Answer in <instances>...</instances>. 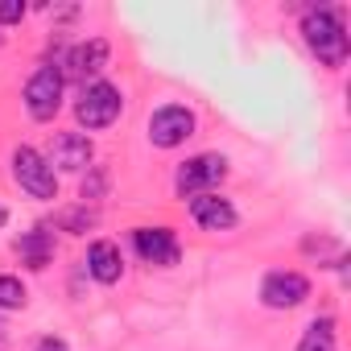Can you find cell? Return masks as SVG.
<instances>
[{
    "label": "cell",
    "mask_w": 351,
    "mask_h": 351,
    "mask_svg": "<svg viewBox=\"0 0 351 351\" xmlns=\"http://www.w3.org/2000/svg\"><path fill=\"white\" fill-rule=\"evenodd\" d=\"M25 302H29L25 281L13 277V273H0V310H21Z\"/></svg>",
    "instance_id": "obj_16"
},
{
    "label": "cell",
    "mask_w": 351,
    "mask_h": 351,
    "mask_svg": "<svg viewBox=\"0 0 351 351\" xmlns=\"http://www.w3.org/2000/svg\"><path fill=\"white\" fill-rule=\"evenodd\" d=\"M302 38H306V46H310V54H314L322 66H330V71H339V66L347 62V54H351V38H347L343 9H330V5L306 9V17H302Z\"/></svg>",
    "instance_id": "obj_1"
},
{
    "label": "cell",
    "mask_w": 351,
    "mask_h": 351,
    "mask_svg": "<svg viewBox=\"0 0 351 351\" xmlns=\"http://www.w3.org/2000/svg\"><path fill=\"white\" fill-rule=\"evenodd\" d=\"M5 223H9V207H5V203H0V228H5Z\"/></svg>",
    "instance_id": "obj_21"
},
{
    "label": "cell",
    "mask_w": 351,
    "mask_h": 351,
    "mask_svg": "<svg viewBox=\"0 0 351 351\" xmlns=\"http://www.w3.org/2000/svg\"><path fill=\"white\" fill-rule=\"evenodd\" d=\"M191 219L203 228V232H232L236 223H240V211H236V203L232 199H223V195H195L191 199Z\"/></svg>",
    "instance_id": "obj_11"
},
{
    "label": "cell",
    "mask_w": 351,
    "mask_h": 351,
    "mask_svg": "<svg viewBox=\"0 0 351 351\" xmlns=\"http://www.w3.org/2000/svg\"><path fill=\"white\" fill-rule=\"evenodd\" d=\"M132 248L145 265H157V269H173L182 261L178 236L169 228H132Z\"/></svg>",
    "instance_id": "obj_9"
},
{
    "label": "cell",
    "mask_w": 351,
    "mask_h": 351,
    "mask_svg": "<svg viewBox=\"0 0 351 351\" xmlns=\"http://www.w3.org/2000/svg\"><path fill=\"white\" fill-rule=\"evenodd\" d=\"M0 351H9V335H5V326H0Z\"/></svg>",
    "instance_id": "obj_20"
},
{
    "label": "cell",
    "mask_w": 351,
    "mask_h": 351,
    "mask_svg": "<svg viewBox=\"0 0 351 351\" xmlns=\"http://www.w3.org/2000/svg\"><path fill=\"white\" fill-rule=\"evenodd\" d=\"M25 0H0V25H17V21H25Z\"/></svg>",
    "instance_id": "obj_18"
},
{
    "label": "cell",
    "mask_w": 351,
    "mask_h": 351,
    "mask_svg": "<svg viewBox=\"0 0 351 351\" xmlns=\"http://www.w3.org/2000/svg\"><path fill=\"white\" fill-rule=\"evenodd\" d=\"M120 112H124V95H120V87H112L108 79L83 83L79 104H75V116H79V124H83L87 132H104V128H112V124L120 120Z\"/></svg>",
    "instance_id": "obj_2"
},
{
    "label": "cell",
    "mask_w": 351,
    "mask_h": 351,
    "mask_svg": "<svg viewBox=\"0 0 351 351\" xmlns=\"http://www.w3.org/2000/svg\"><path fill=\"white\" fill-rule=\"evenodd\" d=\"M306 298H310V281L298 269H273L261 281V302L269 310H298Z\"/></svg>",
    "instance_id": "obj_8"
},
{
    "label": "cell",
    "mask_w": 351,
    "mask_h": 351,
    "mask_svg": "<svg viewBox=\"0 0 351 351\" xmlns=\"http://www.w3.org/2000/svg\"><path fill=\"white\" fill-rule=\"evenodd\" d=\"M223 178H228V157L223 153H199V157H186L178 165V173H173V195L178 199L211 195Z\"/></svg>",
    "instance_id": "obj_3"
},
{
    "label": "cell",
    "mask_w": 351,
    "mask_h": 351,
    "mask_svg": "<svg viewBox=\"0 0 351 351\" xmlns=\"http://www.w3.org/2000/svg\"><path fill=\"white\" fill-rule=\"evenodd\" d=\"M87 273H91L99 285H116V281L124 277V252H120V244L95 240V244L87 248Z\"/></svg>",
    "instance_id": "obj_12"
},
{
    "label": "cell",
    "mask_w": 351,
    "mask_h": 351,
    "mask_svg": "<svg viewBox=\"0 0 351 351\" xmlns=\"http://www.w3.org/2000/svg\"><path fill=\"white\" fill-rule=\"evenodd\" d=\"M13 182L29 195V199H58V173L46 165V157L34 149V145H17L13 149Z\"/></svg>",
    "instance_id": "obj_4"
},
{
    "label": "cell",
    "mask_w": 351,
    "mask_h": 351,
    "mask_svg": "<svg viewBox=\"0 0 351 351\" xmlns=\"http://www.w3.org/2000/svg\"><path fill=\"white\" fill-rule=\"evenodd\" d=\"M42 157L54 173H83V169L95 165V149H91L87 132H58Z\"/></svg>",
    "instance_id": "obj_7"
},
{
    "label": "cell",
    "mask_w": 351,
    "mask_h": 351,
    "mask_svg": "<svg viewBox=\"0 0 351 351\" xmlns=\"http://www.w3.org/2000/svg\"><path fill=\"white\" fill-rule=\"evenodd\" d=\"M108 195V165H91L83 178V203H99Z\"/></svg>",
    "instance_id": "obj_17"
},
{
    "label": "cell",
    "mask_w": 351,
    "mask_h": 351,
    "mask_svg": "<svg viewBox=\"0 0 351 351\" xmlns=\"http://www.w3.org/2000/svg\"><path fill=\"white\" fill-rule=\"evenodd\" d=\"M54 223H58V232H71V236H83V232H91V228L99 223V215H95V207H87V203H79V207H62V211L54 215Z\"/></svg>",
    "instance_id": "obj_15"
},
{
    "label": "cell",
    "mask_w": 351,
    "mask_h": 351,
    "mask_svg": "<svg viewBox=\"0 0 351 351\" xmlns=\"http://www.w3.org/2000/svg\"><path fill=\"white\" fill-rule=\"evenodd\" d=\"M195 112L182 108V104H161L153 116H149V145L153 149H178L195 136Z\"/></svg>",
    "instance_id": "obj_6"
},
{
    "label": "cell",
    "mask_w": 351,
    "mask_h": 351,
    "mask_svg": "<svg viewBox=\"0 0 351 351\" xmlns=\"http://www.w3.org/2000/svg\"><path fill=\"white\" fill-rule=\"evenodd\" d=\"M13 252L21 256L25 269L42 273V269H50V261H54V232H50V228H34V232H25V236L13 244Z\"/></svg>",
    "instance_id": "obj_13"
},
{
    "label": "cell",
    "mask_w": 351,
    "mask_h": 351,
    "mask_svg": "<svg viewBox=\"0 0 351 351\" xmlns=\"http://www.w3.org/2000/svg\"><path fill=\"white\" fill-rule=\"evenodd\" d=\"M0 42H5V34H0Z\"/></svg>",
    "instance_id": "obj_22"
},
{
    "label": "cell",
    "mask_w": 351,
    "mask_h": 351,
    "mask_svg": "<svg viewBox=\"0 0 351 351\" xmlns=\"http://www.w3.org/2000/svg\"><path fill=\"white\" fill-rule=\"evenodd\" d=\"M108 58H112L108 38H87V42H79V46L66 54V75L79 79V83H95L99 71L108 66ZM66 75H62V79H66Z\"/></svg>",
    "instance_id": "obj_10"
},
{
    "label": "cell",
    "mask_w": 351,
    "mask_h": 351,
    "mask_svg": "<svg viewBox=\"0 0 351 351\" xmlns=\"http://www.w3.org/2000/svg\"><path fill=\"white\" fill-rule=\"evenodd\" d=\"M298 351H339V339H335V318H330V314L314 318V322L306 326V335H302Z\"/></svg>",
    "instance_id": "obj_14"
},
{
    "label": "cell",
    "mask_w": 351,
    "mask_h": 351,
    "mask_svg": "<svg viewBox=\"0 0 351 351\" xmlns=\"http://www.w3.org/2000/svg\"><path fill=\"white\" fill-rule=\"evenodd\" d=\"M34 351H71V347H66V339H58V335H42V339L34 343Z\"/></svg>",
    "instance_id": "obj_19"
},
{
    "label": "cell",
    "mask_w": 351,
    "mask_h": 351,
    "mask_svg": "<svg viewBox=\"0 0 351 351\" xmlns=\"http://www.w3.org/2000/svg\"><path fill=\"white\" fill-rule=\"evenodd\" d=\"M62 87H66L62 71H58L54 62H42V66L29 75V83H25V112H29L38 124H50V120L58 116V108H62Z\"/></svg>",
    "instance_id": "obj_5"
}]
</instances>
